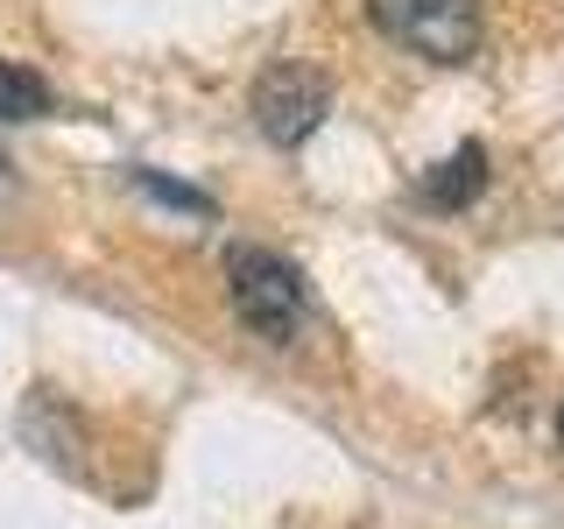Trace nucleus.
Returning a JSON list of instances; mask_svg holds the SVG:
<instances>
[{"label":"nucleus","mask_w":564,"mask_h":529,"mask_svg":"<svg viewBox=\"0 0 564 529\" xmlns=\"http://www.w3.org/2000/svg\"><path fill=\"white\" fill-rule=\"evenodd\" d=\"M557 445H564V410H557Z\"/></svg>","instance_id":"8"},{"label":"nucleus","mask_w":564,"mask_h":529,"mask_svg":"<svg viewBox=\"0 0 564 529\" xmlns=\"http://www.w3.org/2000/svg\"><path fill=\"white\" fill-rule=\"evenodd\" d=\"M22 438L50 458V466H57V458H64V466H78V423H70V410H64L57 396H50V388H35V396H29V410H22Z\"/></svg>","instance_id":"5"},{"label":"nucleus","mask_w":564,"mask_h":529,"mask_svg":"<svg viewBox=\"0 0 564 529\" xmlns=\"http://www.w3.org/2000/svg\"><path fill=\"white\" fill-rule=\"evenodd\" d=\"M367 14L388 43L431 64H466L480 50V0H367Z\"/></svg>","instance_id":"2"},{"label":"nucleus","mask_w":564,"mask_h":529,"mask_svg":"<svg viewBox=\"0 0 564 529\" xmlns=\"http://www.w3.org/2000/svg\"><path fill=\"white\" fill-rule=\"evenodd\" d=\"M226 296H234L240 325L269 346H290L296 325H304V311H311V290H304V276H296V261L269 255V247H234V255H226Z\"/></svg>","instance_id":"1"},{"label":"nucleus","mask_w":564,"mask_h":529,"mask_svg":"<svg viewBox=\"0 0 564 529\" xmlns=\"http://www.w3.org/2000/svg\"><path fill=\"white\" fill-rule=\"evenodd\" d=\"M480 191H487V149L480 141H466L458 155H445V163L423 176V205L431 212H466Z\"/></svg>","instance_id":"4"},{"label":"nucleus","mask_w":564,"mask_h":529,"mask_svg":"<svg viewBox=\"0 0 564 529\" xmlns=\"http://www.w3.org/2000/svg\"><path fill=\"white\" fill-rule=\"evenodd\" d=\"M50 85L35 78L29 64H14V57H0V120H43L50 114Z\"/></svg>","instance_id":"6"},{"label":"nucleus","mask_w":564,"mask_h":529,"mask_svg":"<svg viewBox=\"0 0 564 529\" xmlns=\"http://www.w3.org/2000/svg\"><path fill=\"white\" fill-rule=\"evenodd\" d=\"M134 184L149 191V198H163V205H176V212H198V219H205V212H212V198H205V191L176 184V176H155V170H141V163H134Z\"/></svg>","instance_id":"7"},{"label":"nucleus","mask_w":564,"mask_h":529,"mask_svg":"<svg viewBox=\"0 0 564 529\" xmlns=\"http://www.w3.org/2000/svg\"><path fill=\"white\" fill-rule=\"evenodd\" d=\"M247 114H254V128L269 134L275 149H296V141H311L317 128H325L332 85H325V71H311V64H269L254 78Z\"/></svg>","instance_id":"3"}]
</instances>
